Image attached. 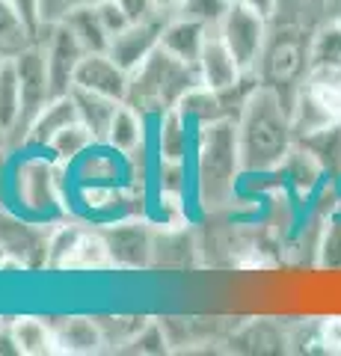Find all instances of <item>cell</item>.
Instances as JSON below:
<instances>
[{
  "instance_id": "24",
  "label": "cell",
  "mask_w": 341,
  "mask_h": 356,
  "mask_svg": "<svg viewBox=\"0 0 341 356\" xmlns=\"http://www.w3.org/2000/svg\"><path fill=\"white\" fill-rule=\"evenodd\" d=\"M39 36L33 33L21 15L13 9L9 0H0V63L3 60H15L21 51H27Z\"/></svg>"
},
{
  "instance_id": "4",
  "label": "cell",
  "mask_w": 341,
  "mask_h": 356,
  "mask_svg": "<svg viewBox=\"0 0 341 356\" xmlns=\"http://www.w3.org/2000/svg\"><path fill=\"white\" fill-rule=\"evenodd\" d=\"M65 175H69V166L51 158L45 149L27 152V158H21L6 175L13 211L36 222L51 220L65 208Z\"/></svg>"
},
{
  "instance_id": "20",
  "label": "cell",
  "mask_w": 341,
  "mask_h": 356,
  "mask_svg": "<svg viewBox=\"0 0 341 356\" xmlns=\"http://www.w3.org/2000/svg\"><path fill=\"white\" fill-rule=\"evenodd\" d=\"M72 98H74V104H78V119L95 134L98 143H104L107 131H110V122H113L116 110H119L122 102L107 98V95H98V92H90V89H81V86H72Z\"/></svg>"
},
{
  "instance_id": "13",
  "label": "cell",
  "mask_w": 341,
  "mask_h": 356,
  "mask_svg": "<svg viewBox=\"0 0 341 356\" xmlns=\"http://www.w3.org/2000/svg\"><path fill=\"white\" fill-rule=\"evenodd\" d=\"M128 81H131V74L110 57L107 51H95V54H83L81 57L78 69H74L72 86H81V89H90V92L125 102L128 98Z\"/></svg>"
},
{
  "instance_id": "35",
  "label": "cell",
  "mask_w": 341,
  "mask_h": 356,
  "mask_svg": "<svg viewBox=\"0 0 341 356\" xmlns=\"http://www.w3.org/2000/svg\"><path fill=\"white\" fill-rule=\"evenodd\" d=\"M3 327H6V324H3V318H0V330H3Z\"/></svg>"
},
{
  "instance_id": "25",
  "label": "cell",
  "mask_w": 341,
  "mask_h": 356,
  "mask_svg": "<svg viewBox=\"0 0 341 356\" xmlns=\"http://www.w3.org/2000/svg\"><path fill=\"white\" fill-rule=\"evenodd\" d=\"M63 21L72 27V33L78 36V42L83 44V51H86V54L107 51L110 33H107V27L101 24V18H98L95 6H81V9H74V13H69Z\"/></svg>"
},
{
  "instance_id": "14",
  "label": "cell",
  "mask_w": 341,
  "mask_h": 356,
  "mask_svg": "<svg viewBox=\"0 0 341 356\" xmlns=\"http://www.w3.org/2000/svg\"><path fill=\"white\" fill-rule=\"evenodd\" d=\"M196 72H199V81L205 86L219 89V92L235 89L247 77V72L240 69V63L235 60V54L228 51V44H226L223 36H219L217 27L208 30L202 54H199V60H196Z\"/></svg>"
},
{
  "instance_id": "17",
  "label": "cell",
  "mask_w": 341,
  "mask_h": 356,
  "mask_svg": "<svg viewBox=\"0 0 341 356\" xmlns=\"http://www.w3.org/2000/svg\"><path fill=\"white\" fill-rule=\"evenodd\" d=\"M208 24L202 21H193L187 15H175L163 24V33H160V48H167L169 54H175L178 60L196 65L202 54V44L208 39Z\"/></svg>"
},
{
  "instance_id": "29",
  "label": "cell",
  "mask_w": 341,
  "mask_h": 356,
  "mask_svg": "<svg viewBox=\"0 0 341 356\" xmlns=\"http://www.w3.org/2000/svg\"><path fill=\"white\" fill-rule=\"evenodd\" d=\"M98 0H39V18H42V30L51 24H60V21L74 13L81 6H92Z\"/></svg>"
},
{
  "instance_id": "3",
  "label": "cell",
  "mask_w": 341,
  "mask_h": 356,
  "mask_svg": "<svg viewBox=\"0 0 341 356\" xmlns=\"http://www.w3.org/2000/svg\"><path fill=\"white\" fill-rule=\"evenodd\" d=\"M199 83V72L196 65L178 60L167 48H158L142 60L128 81V98L125 102L140 110L142 116L158 119L160 113L178 107L187 89H193Z\"/></svg>"
},
{
  "instance_id": "7",
  "label": "cell",
  "mask_w": 341,
  "mask_h": 356,
  "mask_svg": "<svg viewBox=\"0 0 341 356\" xmlns=\"http://www.w3.org/2000/svg\"><path fill=\"white\" fill-rule=\"evenodd\" d=\"M48 267L51 270H83V273L113 267V255H110L104 232L83 229L74 226V222L53 226L48 238Z\"/></svg>"
},
{
  "instance_id": "22",
  "label": "cell",
  "mask_w": 341,
  "mask_h": 356,
  "mask_svg": "<svg viewBox=\"0 0 341 356\" xmlns=\"http://www.w3.org/2000/svg\"><path fill=\"white\" fill-rule=\"evenodd\" d=\"M9 336L18 353L24 356H51L57 353V336L53 324H45L42 318H15L9 321Z\"/></svg>"
},
{
  "instance_id": "28",
  "label": "cell",
  "mask_w": 341,
  "mask_h": 356,
  "mask_svg": "<svg viewBox=\"0 0 341 356\" xmlns=\"http://www.w3.org/2000/svg\"><path fill=\"white\" fill-rule=\"evenodd\" d=\"M228 6H232L228 0H184L181 15L193 18V21H202V24H208V27H217L219 21H223Z\"/></svg>"
},
{
  "instance_id": "12",
  "label": "cell",
  "mask_w": 341,
  "mask_h": 356,
  "mask_svg": "<svg viewBox=\"0 0 341 356\" xmlns=\"http://www.w3.org/2000/svg\"><path fill=\"white\" fill-rule=\"evenodd\" d=\"M163 24L167 21L151 15V18H140V21H131L125 30H119L116 36H110V44H107V54L113 57L122 69L131 74L137 65L149 57L151 51L160 44V33H163Z\"/></svg>"
},
{
  "instance_id": "1",
  "label": "cell",
  "mask_w": 341,
  "mask_h": 356,
  "mask_svg": "<svg viewBox=\"0 0 341 356\" xmlns=\"http://www.w3.org/2000/svg\"><path fill=\"white\" fill-rule=\"evenodd\" d=\"M238 140L244 172H273L294 146L291 110L282 102L279 89L256 83L238 113Z\"/></svg>"
},
{
  "instance_id": "21",
  "label": "cell",
  "mask_w": 341,
  "mask_h": 356,
  "mask_svg": "<svg viewBox=\"0 0 341 356\" xmlns=\"http://www.w3.org/2000/svg\"><path fill=\"white\" fill-rule=\"evenodd\" d=\"M279 172H282V178H285V184H291L297 193L309 196L315 187L321 184V175H324L326 170H324V163L303 146V143H297V146H291V152L285 154Z\"/></svg>"
},
{
  "instance_id": "23",
  "label": "cell",
  "mask_w": 341,
  "mask_h": 356,
  "mask_svg": "<svg viewBox=\"0 0 341 356\" xmlns=\"http://www.w3.org/2000/svg\"><path fill=\"white\" fill-rule=\"evenodd\" d=\"M95 134L83 125L81 119H74V122H69L63 131H57L53 134V140L45 146V152L51 154V158H57L60 163H65V166H72L74 161L81 158V154H86L92 146H95Z\"/></svg>"
},
{
  "instance_id": "18",
  "label": "cell",
  "mask_w": 341,
  "mask_h": 356,
  "mask_svg": "<svg viewBox=\"0 0 341 356\" xmlns=\"http://www.w3.org/2000/svg\"><path fill=\"white\" fill-rule=\"evenodd\" d=\"M149 116H142L140 110H134L128 102L119 104L113 122H110V131H107V146L116 149L119 154H137L140 149H146V137H149Z\"/></svg>"
},
{
  "instance_id": "6",
  "label": "cell",
  "mask_w": 341,
  "mask_h": 356,
  "mask_svg": "<svg viewBox=\"0 0 341 356\" xmlns=\"http://www.w3.org/2000/svg\"><path fill=\"white\" fill-rule=\"evenodd\" d=\"M312 65V33L303 24H279L276 33H267L256 74L261 83L273 89L297 86Z\"/></svg>"
},
{
  "instance_id": "31",
  "label": "cell",
  "mask_w": 341,
  "mask_h": 356,
  "mask_svg": "<svg viewBox=\"0 0 341 356\" xmlns=\"http://www.w3.org/2000/svg\"><path fill=\"white\" fill-rule=\"evenodd\" d=\"M116 3L125 9L131 21H140V18H151V15H155V6H151V0H116Z\"/></svg>"
},
{
  "instance_id": "33",
  "label": "cell",
  "mask_w": 341,
  "mask_h": 356,
  "mask_svg": "<svg viewBox=\"0 0 341 356\" xmlns=\"http://www.w3.org/2000/svg\"><path fill=\"white\" fill-rule=\"evenodd\" d=\"M6 146H9V131L0 125V152H6Z\"/></svg>"
},
{
  "instance_id": "26",
  "label": "cell",
  "mask_w": 341,
  "mask_h": 356,
  "mask_svg": "<svg viewBox=\"0 0 341 356\" xmlns=\"http://www.w3.org/2000/svg\"><path fill=\"white\" fill-rule=\"evenodd\" d=\"M21 83H18V72L13 60L0 63V125L9 131V140L21 122Z\"/></svg>"
},
{
  "instance_id": "5",
  "label": "cell",
  "mask_w": 341,
  "mask_h": 356,
  "mask_svg": "<svg viewBox=\"0 0 341 356\" xmlns=\"http://www.w3.org/2000/svg\"><path fill=\"white\" fill-rule=\"evenodd\" d=\"M341 125V65H309L291 102L294 137Z\"/></svg>"
},
{
  "instance_id": "32",
  "label": "cell",
  "mask_w": 341,
  "mask_h": 356,
  "mask_svg": "<svg viewBox=\"0 0 341 356\" xmlns=\"http://www.w3.org/2000/svg\"><path fill=\"white\" fill-rule=\"evenodd\" d=\"M240 3H244V6H249L252 9V13H258L261 18H273V15H276V3H279V0H240Z\"/></svg>"
},
{
  "instance_id": "2",
  "label": "cell",
  "mask_w": 341,
  "mask_h": 356,
  "mask_svg": "<svg viewBox=\"0 0 341 356\" xmlns=\"http://www.w3.org/2000/svg\"><path fill=\"white\" fill-rule=\"evenodd\" d=\"M244 178L238 119H217L196 128L193 140V193L202 208L232 205Z\"/></svg>"
},
{
  "instance_id": "15",
  "label": "cell",
  "mask_w": 341,
  "mask_h": 356,
  "mask_svg": "<svg viewBox=\"0 0 341 356\" xmlns=\"http://www.w3.org/2000/svg\"><path fill=\"white\" fill-rule=\"evenodd\" d=\"M155 122V154L160 161H187V154L193 152L196 128L187 122V116L178 107L160 113Z\"/></svg>"
},
{
  "instance_id": "19",
  "label": "cell",
  "mask_w": 341,
  "mask_h": 356,
  "mask_svg": "<svg viewBox=\"0 0 341 356\" xmlns=\"http://www.w3.org/2000/svg\"><path fill=\"white\" fill-rule=\"evenodd\" d=\"M57 353H98L107 344L104 327L92 318H65L53 324Z\"/></svg>"
},
{
  "instance_id": "34",
  "label": "cell",
  "mask_w": 341,
  "mask_h": 356,
  "mask_svg": "<svg viewBox=\"0 0 341 356\" xmlns=\"http://www.w3.org/2000/svg\"><path fill=\"white\" fill-rule=\"evenodd\" d=\"M3 255H6V250H3V243H0V259H3Z\"/></svg>"
},
{
  "instance_id": "10",
  "label": "cell",
  "mask_w": 341,
  "mask_h": 356,
  "mask_svg": "<svg viewBox=\"0 0 341 356\" xmlns=\"http://www.w3.org/2000/svg\"><path fill=\"white\" fill-rule=\"evenodd\" d=\"M39 42L45 44L48 54V72H51V89L53 95H65L72 92V81H74V69L83 57V44L78 42V36L72 33V27L60 21V24H51L39 33Z\"/></svg>"
},
{
  "instance_id": "9",
  "label": "cell",
  "mask_w": 341,
  "mask_h": 356,
  "mask_svg": "<svg viewBox=\"0 0 341 356\" xmlns=\"http://www.w3.org/2000/svg\"><path fill=\"white\" fill-rule=\"evenodd\" d=\"M48 238L51 229L42 222L24 217L18 211H0V243L9 255H18L30 270L48 267Z\"/></svg>"
},
{
  "instance_id": "37",
  "label": "cell",
  "mask_w": 341,
  "mask_h": 356,
  "mask_svg": "<svg viewBox=\"0 0 341 356\" xmlns=\"http://www.w3.org/2000/svg\"><path fill=\"white\" fill-rule=\"evenodd\" d=\"M228 3H238V0H228Z\"/></svg>"
},
{
  "instance_id": "8",
  "label": "cell",
  "mask_w": 341,
  "mask_h": 356,
  "mask_svg": "<svg viewBox=\"0 0 341 356\" xmlns=\"http://www.w3.org/2000/svg\"><path fill=\"white\" fill-rule=\"evenodd\" d=\"M217 30H219V36L226 39L228 51L235 54V60L240 63V69L247 74H256L261 51H264V44H267L270 21L261 18L258 13H252L249 6H244L238 0V3L226 9V15L217 24Z\"/></svg>"
},
{
  "instance_id": "11",
  "label": "cell",
  "mask_w": 341,
  "mask_h": 356,
  "mask_svg": "<svg viewBox=\"0 0 341 356\" xmlns=\"http://www.w3.org/2000/svg\"><path fill=\"white\" fill-rule=\"evenodd\" d=\"M146 226L149 222L140 217H122L101 229L110 255H113V267H146L151 261L155 241H151V232Z\"/></svg>"
},
{
  "instance_id": "27",
  "label": "cell",
  "mask_w": 341,
  "mask_h": 356,
  "mask_svg": "<svg viewBox=\"0 0 341 356\" xmlns=\"http://www.w3.org/2000/svg\"><path fill=\"white\" fill-rule=\"evenodd\" d=\"M312 65H341V27L326 24L312 36Z\"/></svg>"
},
{
  "instance_id": "30",
  "label": "cell",
  "mask_w": 341,
  "mask_h": 356,
  "mask_svg": "<svg viewBox=\"0 0 341 356\" xmlns=\"http://www.w3.org/2000/svg\"><path fill=\"white\" fill-rule=\"evenodd\" d=\"M317 336L321 344H326V350H341V318H326Z\"/></svg>"
},
{
  "instance_id": "16",
  "label": "cell",
  "mask_w": 341,
  "mask_h": 356,
  "mask_svg": "<svg viewBox=\"0 0 341 356\" xmlns=\"http://www.w3.org/2000/svg\"><path fill=\"white\" fill-rule=\"evenodd\" d=\"M74 119H78V104H74L72 92L53 95L51 102L33 116L30 128H27V137H24V149H45L53 140V134L63 131Z\"/></svg>"
},
{
  "instance_id": "36",
  "label": "cell",
  "mask_w": 341,
  "mask_h": 356,
  "mask_svg": "<svg viewBox=\"0 0 341 356\" xmlns=\"http://www.w3.org/2000/svg\"><path fill=\"white\" fill-rule=\"evenodd\" d=\"M335 21H338V27H341V18H335Z\"/></svg>"
}]
</instances>
